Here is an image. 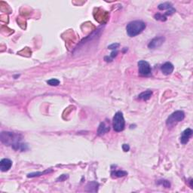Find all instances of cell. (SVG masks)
<instances>
[{
  "label": "cell",
  "instance_id": "obj_2",
  "mask_svg": "<svg viewBox=\"0 0 193 193\" xmlns=\"http://www.w3.org/2000/svg\"><path fill=\"white\" fill-rule=\"evenodd\" d=\"M146 28V23L141 21H133L130 22L126 26L127 33L129 36L134 37L141 33Z\"/></svg>",
  "mask_w": 193,
  "mask_h": 193
},
{
  "label": "cell",
  "instance_id": "obj_10",
  "mask_svg": "<svg viewBox=\"0 0 193 193\" xmlns=\"http://www.w3.org/2000/svg\"><path fill=\"white\" fill-rule=\"evenodd\" d=\"M109 130H110V128H109V126L106 125L104 122H101L100 125H99L98 130H97V134L99 136H103L108 131H109Z\"/></svg>",
  "mask_w": 193,
  "mask_h": 193
},
{
  "label": "cell",
  "instance_id": "obj_9",
  "mask_svg": "<svg viewBox=\"0 0 193 193\" xmlns=\"http://www.w3.org/2000/svg\"><path fill=\"white\" fill-rule=\"evenodd\" d=\"M174 70V67L172 63H170V62H166L161 67V70H162V73L166 75V76H168L172 73L173 71Z\"/></svg>",
  "mask_w": 193,
  "mask_h": 193
},
{
  "label": "cell",
  "instance_id": "obj_3",
  "mask_svg": "<svg viewBox=\"0 0 193 193\" xmlns=\"http://www.w3.org/2000/svg\"><path fill=\"white\" fill-rule=\"evenodd\" d=\"M185 118V113L181 110H177L176 112H173L172 114L170 115L168 118H167V121H166V125L168 128H173L174 125H176L178 122L183 121Z\"/></svg>",
  "mask_w": 193,
  "mask_h": 193
},
{
  "label": "cell",
  "instance_id": "obj_1",
  "mask_svg": "<svg viewBox=\"0 0 193 193\" xmlns=\"http://www.w3.org/2000/svg\"><path fill=\"white\" fill-rule=\"evenodd\" d=\"M0 139L2 143L5 144V146H11L14 150L19 149L21 151H24L27 149L26 144L21 143L22 140V136L19 133L9 131H2L1 133Z\"/></svg>",
  "mask_w": 193,
  "mask_h": 193
},
{
  "label": "cell",
  "instance_id": "obj_16",
  "mask_svg": "<svg viewBox=\"0 0 193 193\" xmlns=\"http://www.w3.org/2000/svg\"><path fill=\"white\" fill-rule=\"evenodd\" d=\"M47 83L51 86H57L60 84V81L57 79H51L50 80H48Z\"/></svg>",
  "mask_w": 193,
  "mask_h": 193
},
{
  "label": "cell",
  "instance_id": "obj_14",
  "mask_svg": "<svg viewBox=\"0 0 193 193\" xmlns=\"http://www.w3.org/2000/svg\"><path fill=\"white\" fill-rule=\"evenodd\" d=\"M127 174H128V173L124 170H117L115 172H112V175L115 176L116 177H122L126 176Z\"/></svg>",
  "mask_w": 193,
  "mask_h": 193
},
{
  "label": "cell",
  "instance_id": "obj_11",
  "mask_svg": "<svg viewBox=\"0 0 193 193\" xmlns=\"http://www.w3.org/2000/svg\"><path fill=\"white\" fill-rule=\"evenodd\" d=\"M152 95H153V92L150 91V90H147L146 92H143L141 94H140L138 96V98L143 100H148L149 99L151 98Z\"/></svg>",
  "mask_w": 193,
  "mask_h": 193
},
{
  "label": "cell",
  "instance_id": "obj_18",
  "mask_svg": "<svg viewBox=\"0 0 193 193\" xmlns=\"http://www.w3.org/2000/svg\"><path fill=\"white\" fill-rule=\"evenodd\" d=\"M154 18H155V20H158V21H165L166 20H167L166 16L163 15V14H160V13H158V14H155Z\"/></svg>",
  "mask_w": 193,
  "mask_h": 193
},
{
  "label": "cell",
  "instance_id": "obj_19",
  "mask_svg": "<svg viewBox=\"0 0 193 193\" xmlns=\"http://www.w3.org/2000/svg\"><path fill=\"white\" fill-rule=\"evenodd\" d=\"M119 45H120L118 44V43H113V44H112V45H110L108 46V48L114 51V50H117V48L119 47Z\"/></svg>",
  "mask_w": 193,
  "mask_h": 193
},
{
  "label": "cell",
  "instance_id": "obj_17",
  "mask_svg": "<svg viewBox=\"0 0 193 193\" xmlns=\"http://www.w3.org/2000/svg\"><path fill=\"white\" fill-rule=\"evenodd\" d=\"M158 184L162 185L163 186H165V188H170V183H169V181L166 180H158Z\"/></svg>",
  "mask_w": 193,
  "mask_h": 193
},
{
  "label": "cell",
  "instance_id": "obj_20",
  "mask_svg": "<svg viewBox=\"0 0 193 193\" xmlns=\"http://www.w3.org/2000/svg\"><path fill=\"white\" fill-rule=\"evenodd\" d=\"M69 177V176L67 175V174H62V175H60L59 177L57 179V181H64L66 180L67 179V178Z\"/></svg>",
  "mask_w": 193,
  "mask_h": 193
},
{
  "label": "cell",
  "instance_id": "obj_6",
  "mask_svg": "<svg viewBox=\"0 0 193 193\" xmlns=\"http://www.w3.org/2000/svg\"><path fill=\"white\" fill-rule=\"evenodd\" d=\"M165 41V38L164 36L155 37V38H154V39L150 41V42L148 45V47L150 49H155L157 48L160 47L162 45H163Z\"/></svg>",
  "mask_w": 193,
  "mask_h": 193
},
{
  "label": "cell",
  "instance_id": "obj_21",
  "mask_svg": "<svg viewBox=\"0 0 193 193\" xmlns=\"http://www.w3.org/2000/svg\"><path fill=\"white\" fill-rule=\"evenodd\" d=\"M122 149L125 152H128L130 150V146H129V145H128V144H123Z\"/></svg>",
  "mask_w": 193,
  "mask_h": 193
},
{
  "label": "cell",
  "instance_id": "obj_8",
  "mask_svg": "<svg viewBox=\"0 0 193 193\" xmlns=\"http://www.w3.org/2000/svg\"><path fill=\"white\" fill-rule=\"evenodd\" d=\"M11 166H12V162L9 158H3L0 162V170L2 172H6L9 170Z\"/></svg>",
  "mask_w": 193,
  "mask_h": 193
},
{
  "label": "cell",
  "instance_id": "obj_12",
  "mask_svg": "<svg viewBox=\"0 0 193 193\" xmlns=\"http://www.w3.org/2000/svg\"><path fill=\"white\" fill-rule=\"evenodd\" d=\"M98 183H96V182H91V183H88L86 186V189H85V191L86 192H95L97 191L98 189Z\"/></svg>",
  "mask_w": 193,
  "mask_h": 193
},
{
  "label": "cell",
  "instance_id": "obj_5",
  "mask_svg": "<svg viewBox=\"0 0 193 193\" xmlns=\"http://www.w3.org/2000/svg\"><path fill=\"white\" fill-rule=\"evenodd\" d=\"M139 72L142 76H149L151 74L152 69L149 63L145 60H140L138 62Z\"/></svg>",
  "mask_w": 193,
  "mask_h": 193
},
{
  "label": "cell",
  "instance_id": "obj_4",
  "mask_svg": "<svg viewBox=\"0 0 193 193\" xmlns=\"http://www.w3.org/2000/svg\"><path fill=\"white\" fill-rule=\"evenodd\" d=\"M125 121L122 112H118L115 114L112 119V127L115 131L121 132L125 129Z\"/></svg>",
  "mask_w": 193,
  "mask_h": 193
},
{
  "label": "cell",
  "instance_id": "obj_7",
  "mask_svg": "<svg viewBox=\"0 0 193 193\" xmlns=\"http://www.w3.org/2000/svg\"><path fill=\"white\" fill-rule=\"evenodd\" d=\"M192 130L191 128H187L182 133V135L180 137V143L182 144H186L189 140L190 137L192 135Z\"/></svg>",
  "mask_w": 193,
  "mask_h": 193
},
{
  "label": "cell",
  "instance_id": "obj_15",
  "mask_svg": "<svg viewBox=\"0 0 193 193\" xmlns=\"http://www.w3.org/2000/svg\"><path fill=\"white\" fill-rule=\"evenodd\" d=\"M52 170H45V171H44V172H35V173H31V174H29L28 175H27V177H39V176H41V175H43V174H47V173H49V172H51Z\"/></svg>",
  "mask_w": 193,
  "mask_h": 193
},
{
  "label": "cell",
  "instance_id": "obj_13",
  "mask_svg": "<svg viewBox=\"0 0 193 193\" xmlns=\"http://www.w3.org/2000/svg\"><path fill=\"white\" fill-rule=\"evenodd\" d=\"M158 9L159 10H170V9H173V5H171V3H170V2H165V3H162L160 4V5H158Z\"/></svg>",
  "mask_w": 193,
  "mask_h": 193
}]
</instances>
